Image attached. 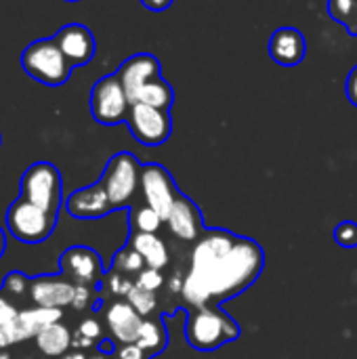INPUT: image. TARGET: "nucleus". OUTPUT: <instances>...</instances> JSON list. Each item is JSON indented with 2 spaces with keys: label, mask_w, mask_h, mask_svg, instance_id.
<instances>
[{
  "label": "nucleus",
  "mask_w": 357,
  "mask_h": 359,
  "mask_svg": "<svg viewBox=\"0 0 357 359\" xmlns=\"http://www.w3.org/2000/svg\"><path fill=\"white\" fill-rule=\"evenodd\" d=\"M263 267L265 252L259 242L225 229H210L202 233L191 250L181 294L191 309H215L252 286Z\"/></svg>",
  "instance_id": "f257e3e1"
},
{
  "label": "nucleus",
  "mask_w": 357,
  "mask_h": 359,
  "mask_svg": "<svg viewBox=\"0 0 357 359\" xmlns=\"http://www.w3.org/2000/svg\"><path fill=\"white\" fill-rule=\"evenodd\" d=\"M242 330L238 322L221 307H196L189 309L185 322V339L196 351H217L219 347L240 339Z\"/></svg>",
  "instance_id": "f03ea898"
},
{
  "label": "nucleus",
  "mask_w": 357,
  "mask_h": 359,
  "mask_svg": "<svg viewBox=\"0 0 357 359\" xmlns=\"http://www.w3.org/2000/svg\"><path fill=\"white\" fill-rule=\"evenodd\" d=\"M21 67L44 86H61L69 80L74 65L65 59L55 38H40L21 53Z\"/></svg>",
  "instance_id": "7ed1b4c3"
},
{
  "label": "nucleus",
  "mask_w": 357,
  "mask_h": 359,
  "mask_svg": "<svg viewBox=\"0 0 357 359\" xmlns=\"http://www.w3.org/2000/svg\"><path fill=\"white\" fill-rule=\"evenodd\" d=\"M19 198L32 202L53 217H59V208L63 202V181L59 168L50 162L32 164L21 177Z\"/></svg>",
  "instance_id": "20e7f679"
},
{
  "label": "nucleus",
  "mask_w": 357,
  "mask_h": 359,
  "mask_svg": "<svg viewBox=\"0 0 357 359\" xmlns=\"http://www.w3.org/2000/svg\"><path fill=\"white\" fill-rule=\"evenodd\" d=\"M141 166L143 164H139V160L128 151L112 156L109 162L105 164L99 183L105 187L114 210L126 208L133 202L141 185Z\"/></svg>",
  "instance_id": "39448f33"
},
{
  "label": "nucleus",
  "mask_w": 357,
  "mask_h": 359,
  "mask_svg": "<svg viewBox=\"0 0 357 359\" xmlns=\"http://www.w3.org/2000/svg\"><path fill=\"white\" fill-rule=\"evenodd\" d=\"M4 225L17 242L42 244L55 231L57 217L48 215L46 210L34 206L23 198H17L4 215Z\"/></svg>",
  "instance_id": "423d86ee"
},
{
  "label": "nucleus",
  "mask_w": 357,
  "mask_h": 359,
  "mask_svg": "<svg viewBox=\"0 0 357 359\" xmlns=\"http://www.w3.org/2000/svg\"><path fill=\"white\" fill-rule=\"evenodd\" d=\"M130 111V101L116 74L99 78L90 88V114L103 126H116L126 122Z\"/></svg>",
  "instance_id": "0eeeda50"
},
{
  "label": "nucleus",
  "mask_w": 357,
  "mask_h": 359,
  "mask_svg": "<svg viewBox=\"0 0 357 359\" xmlns=\"http://www.w3.org/2000/svg\"><path fill=\"white\" fill-rule=\"evenodd\" d=\"M126 124L130 128V135L147 147H158L168 141L173 133V118L170 109H160L143 103L130 105Z\"/></svg>",
  "instance_id": "6e6552de"
},
{
  "label": "nucleus",
  "mask_w": 357,
  "mask_h": 359,
  "mask_svg": "<svg viewBox=\"0 0 357 359\" xmlns=\"http://www.w3.org/2000/svg\"><path fill=\"white\" fill-rule=\"evenodd\" d=\"M139 191H141V196L145 200V206L154 208L164 221L168 219L170 208L177 202L179 194H181L177 189V185H175L173 175L162 164H156V162H149V164L141 166Z\"/></svg>",
  "instance_id": "1a4fd4ad"
},
{
  "label": "nucleus",
  "mask_w": 357,
  "mask_h": 359,
  "mask_svg": "<svg viewBox=\"0 0 357 359\" xmlns=\"http://www.w3.org/2000/svg\"><path fill=\"white\" fill-rule=\"evenodd\" d=\"M59 271L72 284L88 286V288H97L105 278V269L99 252L88 246H69L59 257Z\"/></svg>",
  "instance_id": "9d476101"
},
{
  "label": "nucleus",
  "mask_w": 357,
  "mask_h": 359,
  "mask_svg": "<svg viewBox=\"0 0 357 359\" xmlns=\"http://www.w3.org/2000/svg\"><path fill=\"white\" fill-rule=\"evenodd\" d=\"M116 76L120 78V82L126 90V97L133 105V101L145 86H149L151 82L162 78V65H160L158 57H154L149 53H137V55L128 57L126 61H122Z\"/></svg>",
  "instance_id": "9b49d317"
},
{
  "label": "nucleus",
  "mask_w": 357,
  "mask_h": 359,
  "mask_svg": "<svg viewBox=\"0 0 357 359\" xmlns=\"http://www.w3.org/2000/svg\"><path fill=\"white\" fill-rule=\"evenodd\" d=\"M55 42L59 44L61 53L74 67H82L90 63L97 50V42L93 32L82 23H67L55 34Z\"/></svg>",
  "instance_id": "f8f14e48"
},
{
  "label": "nucleus",
  "mask_w": 357,
  "mask_h": 359,
  "mask_svg": "<svg viewBox=\"0 0 357 359\" xmlns=\"http://www.w3.org/2000/svg\"><path fill=\"white\" fill-rule=\"evenodd\" d=\"M76 284H72L65 276H38L32 280L29 299L36 307L44 309H61L69 307L74 301Z\"/></svg>",
  "instance_id": "ddd939ff"
},
{
  "label": "nucleus",
  "mask_w": 357,
  "mask_h": 359,
  "mask_svg": "<svg viewBox=\"0 0 357 359\" xmlns=\"http://www.w3.org/2000/svg\"><path fill=\"white\" fill-rule=\"evenodd\" d=\"M143 320L145 318L139 316L137 309L126 299H116L105 309V326L118 345L137 343Z\"/></svg>",
  "instance_id": "4468645a"
},
{
  "label": "nucleus",
  "mask_w": 357,
  "mask_h": 359,
  "mask_svg": "<svg viewBox=\"0 0 357 359\" xmlns=\"http://www.w3.org/2000/svg\"><path fill=\"white\" fill-rule=\"evenodd\" d=\"M65 210L74 219H103L114 212L107 191L99 181L69 194V198L65 200Z\"/></svg>",
  "instance_id": "2eb2a0df"
},
{
  "label": "nucleus",
  "mask_w": 357,
  "mask_h": 359,
  "mask_svg": "<svg viewBox=\"0 0 357 359\" xmlns=\"http://www.w3.org/2000/svg\"><path fill=\"white\" fill-rule=\"evenodd\" d=\"M164 223L168 225L170 233L181 242H198L204 233V219L200 208L183 194H179Z\"/></svg>",
  "instance_id": "dca6fc26"
},
{
  "label": "nucleus",
  "mask_w": 357,
  "mask_h": 359,
  "mask_svg": "<svg viewBox=\"0 0 357 359\" xmlns=\"http://www.w3.org/2000/svg\"><path fill=\"white\" fill-rule=\"evenodd\" d=\"M307 55V40L297 27H278L269 38V57L282 67H297Z\"/></svg>",
  "instance_id": "f3484780"
},
{
  "label": "nucleus",
  "mask_w": 357,
  "mask_h": 359,
  "mask_svg": "<svg viewBox=\"0 0 357 359\" xmlns=\"http://www.w3.org/2000/svg\"><path fill=\"white\" fill-rule=\"evenodd\" d=\"M61 318H63L61 309L36 307V309L19 311L15 324L11 326V343H21L25 339H36L46 326L61 322Z\"/></svg>",
  "instance_id": "a211bd4d"
},
{
  "label": "nucleus",
  "mask_w": 357,
  "mask_h": 359,
  "mask_svg": "<svg viewBox=\"0 0 357 359\" xmlns=\"http://www.w3.org/2000/svg\"><path fill=\"white\" fill-rule=\"evenodd\" d=\"M128 246L135 248L143 257V261H145V265L149 269L162 271L168 265V248H166V244L156 233H137V231H130Z\"/></svg>",
  "instance_id": "6ab92c4d"
},
{
  "label": "nucleus",
  "mask_w": 357,
  "mask_h": 359,
  "mask_svg": "<svg viewBox=\"0 0 357 359\" xmlns=\"http://www.w3.org/2000/svg\"><path fill=\"white\" fill-rule=\"evenodd\" d=\"M72 339H74V334L69 332V328L63 326L61 322H57V324L46 326V328L34 339V343H36V349H38L44 358L57 359L72 349Z\"/></svg>",
  "instance_id": "aec40b11"
},
{
  "label": "nucleus",
  "mask_w": 357,
  "mask_h": 359,
  "mask_svg": "<svg viewBox=\"0 0 357 359\" xmlns=\"http://www.w3.org/2000/svg\"><path fill=\"white\" fill-rule=\"evenodd\" d=\"M164 313L158 316V318H145L143 320V326H141V332H139V339H137V345L149 355H160L166 345H168V334H166V326H164Z\"/></svg>",
  "instance_id": "412c9836"
},
{
  "label": "nucleus",
  "mask_w": 357,
  "mask_h": 359,
  "mask_svg": "<svg viewBox=\"0 0 357 359\" xmlns=\"http://www.w3.org/2000/svg\"><path fill=\"white\" fill-rule=\"evenodd\" d=\"M164 219L149 206H135L128 210V225L130 231L137 233H158V229L162 227Z\"/></svg>",
  "instance_id": "4be33fe9"
},
{
  "label": "nucleus",
  "mask_w": 357,
  "mask_h": 359,
  "mask_svg": "<svg viewBox=\"0 0 357 359\" xmlns=\"http://www.w3.org/2000/svg\"><path fill=\"white\" fill-rule=\"evenodd\" d=\"M328 15L357 38V0H328Z\"/></svg>",
  "instance_id": "5701e85b"
},
{
  "label": "nucleus",
  "mask_w": 357,
  "mask_h": 359,
  "mask_svg": "<svg viewBox=\"0 0 357 359\" xmlns=\"http://www.w3.org/2000/svg\"><path fill=\"white\" fill-rule=\"evenodd\" d=\"M145 267L147 265H145L143 257L130 246H124L122 250H118L112 261V269L118 273H124V276H139Z\"/></svg>",
  "instance_id": "b1692460"
},
{
  "label": "nucleus",
  "mask_w": 357,
  "mask_h": 359,
  "mask_svg": "<svg viewBox=\"0 0 357 359\" xmlns=\"http://www.w3.org/2000/svg\"><path fill=\"white\" fill-rule=\"evenodd\" d=\"M29 286H32V280L23 271H8L2 280L0 290L8 299H23L29 292Z\"/></svg>",
  "instance_id": "393cba45"
},
{
  "label": "nucleus",
  "mask_w": 357,
  "mask_h": 359,
  "mask_svg": "<svg viewBox=\"0 0 357 359\" xmlns=\"http://www.w3.org/2000/svg\"><path fill=\"white\" fill-rule=\"evenodd\" d=\"M126 301L137 309V313L139 316H143V318H151V313L156 311V305H158V301H156V292H149V290H143V288H139L137 284L130 288V292L126 294Z\"/></svg>",
  "instance_id": "a878e982"
},
{
  "label": "nucleus",
  "mask_w": 357,
  "mask_h": 359,
  "mask_svg": "<svg viewBox=\"0 0 357 359\" xmlns=\"http://www.w3.org/2000/svg\"><path fill=\"white\" fill-rule=\"evenodd\" d=\"M101 284H105V288H107L114 297H120V299H126V294H128L130 288L135 286V282H130L128 276L118 273V271H114V269H112L109 273H105V278H103Z\"/></svg>",
  "instance_id": "bb28decb"
},
{
  "label": "nucleus",
  "mask_w": 357,
  "mask_h": 359,
  "mask_svg": "<svg viewBox=\"0 0 357 359\" xmlns=\"http://www.w3.org/2000/svg\"><path fill=\"white\" fill-rule=\"evenodd\" d=\"M335 242L343 248H357V223L343 221L335 227Z\"/></svg>",
  "instance_id": "cd10ccee"
},
{
  "label": "nucleus",
  "mask_w": 357,
  "mask_h": 359,
  "mask_svg": "<svg viewBox=\"0 0 357 359\" xmlns=\"http://www.w3.org/2000/svg\"><path fill=\"white\" fill-rule=\"evenodd\" d=\"M17 316H19V309L13 305V301L0 290V328L8 334V339H11V326L15 324V320H17ZM13 345V343H11Z\"/></svg>",
  "instance_id": "c85d7f7f"
},
{
  "label": "nucleus",
  "mask_w": 357,
  "mask_h": 359,
  "mask_svg": "<svg viewBox=\"0 0 357 359\" xmlns=\"http://www.w3.org/2000/svg\"><path fill=\"white\" fill-rule=\"evenodd\" d=\"M135 284H137L139 288H143V290L156 292V290L164 284V278H162V273H160L158 269H149V267H145V269L137 276Z\"/></svg>",
  "instance_id": "c756f323"
},
{
  "label": "nucleus",
  "mask_w": 357,
  "mask_h": 359,
  "mask_svg": "<svg viewBox=\"0 0 357 359\" xmlns=\"http://www.w3.org/2000/svg\"><path fill=\"white\" fill-rule=\"evenodd\" d=\"M76 332L82 334V337H86L88 341H93V343H97V345H99V341L103 339V326L99 324L97 318H86V320H82Z\"/></svg>",
  "instance_id": "7c9ffc66"
},
{
  "label": "nucleus",
  "mask_w": 357,
  "mask_h": 359,
  "mask_svg": "<svg viewBox=\"0 0 357 359\" xmlns=\"http://www.w3.org/2000/svg\"><path fill=\"white\" fill-rule=\"evenodd\" d=\"M93 299H95V288H88V286H76V292H74V301H72V309L76 311H86L90 305H93Z\"/></svg>",
  "instance_id": "2f4dec72"
},
{
  "label": "nucleus",
  "mask_w": 357,
  "mask_h": 359,
  "mask_svg": "<svg viewBox=\"0 0 357 359\" xmlns=\"http://www.w3.org/2000/svg\"><path fill=\"white\" fill-rule=\"evenodd\" d=\"M114 359H149V355L137 343H126V345H118Z\"/></svg>",
  "instance_id": "473e14b6"
},
{
  "label": "nucleus",
  "mask_w": 357,
  "mask_h": 359,
  "mask_svg": "<svg viewBox=\"0 0 357 359\" xmlns=\"http://www.w3.org/2000/svg\"><path fill=\"white\" fill-rule=\"evenodd\" d=\"M345 93H347V99L351 105L357 107V65L349 72L347 76V82H345Z\"/></svg>",
  "instance_id": "72a5a7b5"
},
{
  "label": "nucleus",
  "mask_w": 357,
  "mask_h": 359,
  "mask_svg": "<svg viewBox=\"0 0 357 359\" xmlns=\"http://www.w3.org/2000/svg\"><path fill=\"white\" fill-rule=\"evenodd\" d=\"M99 353H105V355H114L116 349H118V343L114 339H101L99 345H97Z\"/></svg>",
  "instance_id": "f704fd0d"
},
{
  "label": "nucleus",
  "mask_w": 357,
  "mask_h": 359,
  "mask_svg": "<svg viewBox=\"0 0 357 359\" xmlns=\"http://www.w3.org/2000/svg\"><path fill=\"white\" fill-rule=\"evenodd\" d=\"M141 4L149 11H164L173 4V0H141Z\"/></svg>",
  "instance_id": "c9c22d12"
},
{
  "label": "nucleus",
  "mask_w": 357,
  "mask_h": 359,
  "mask_svg": "<svg viewBox=\"0 0 357 359\" xmlns=\"http://www.w3.org/2000/svg\"><path fill=\"white\" fill-rule=\"evenodd\" d=\"M57 359H88L86 358V353L84 351H80V349H69L67 353H63L61 358Z\"/></svg>",
  "instance_id": "e433bc0d"
},
{
  "label": "nucleus",
  "mask_w": 357,
  "mask_h": 359,
  "mask_svg": "<svg viewBox=\"0 0 357 359\" xmlns=\"http://www.w3.org/2000/svg\"><path fill=\"white\" fill-rule=\"evenodd\" d=\"M8 345H11V339H8V334L0 328V351H2V349H6Z\"/></svg>",
  "instance_id": "4c0bfd02"
},
{
  "label": "nucleus",
  "mask_w": 357,
  "mask_h": 359,
  "mask_svg": "<svg viewBox=\"0 0 357 359\" xmlns=\"http://www.w3.org/2000/svg\"><path fill=\"white\" fill-rule=\"evenodd\" d=\"M4 250H6V233H4V229L0 227V259H2V255H4Z\"/></svg>",
  "instance_id": "58836bf2"
},
{
  "label": "nucleus",
  "mask_w": 357,
  "mask_h": 359,
  "mask_svg": "<svg viewBox=\"0 0 357 359\" xmlns=\"http://www.w3.org/2000/svg\"><path fill=\"white\" fill-rule=\"evenodd\" d=\"M88 359H114V355H105V353H95V355H90Z\"/></svg>",
  "instance_id": "ea45409f"
},
{
  "label": "nucleus",
  "mask_w": 357,
  "mask_h": 359,
  "mask_svg": "<svg viewBox=\"0 0 357 359\" xmlns=\"http://www.w3.org/2000/svg\"><path fill=\"white\" fill-rule=\"evenodd\" d=\"M0 359H11V358H8L6 353H0Z\"/></svg>",
  "instance_id": "a19ab883"
},
{
  "label": "nucleus",
  "mask_w": 357,
  "mask_h": 359,
  "mask_svg": "<svg viewBox=\"0 0 357 359\" xmlns=\"http://www.w3.org/2000/svg\"><path fill=\"white\" fill-rule=\"evenodd\" d=\"M65 2H80V0H65Z\"/></svg>",
  "instance_id": "79ce46f5"
},
{
  "label": "nucleus",
  "mask_w": 357,
  "mask_h": 359,
  "mask_svg": "<svg viewBox=\"0 0 357 359\" xmlns=\"http://www.w3.org/2000/svg\"><path fill=\"white\" fill-rule=\"evenodd\" d=\"M0 141H2V139H0Z\"/></svg>",
  "instance_id": "37998d69"
}]
</instances>
